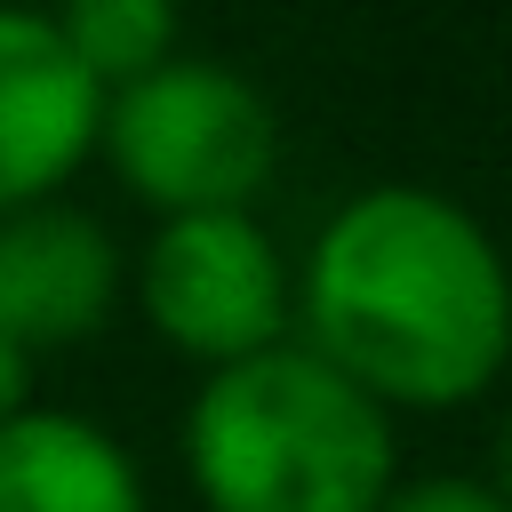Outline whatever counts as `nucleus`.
<instances>
[{
	"instance_id": "423d86ee",
	"label": "nucleus",
	"mask_w": 512,
	"mask_h": 512,
	"mask_svg": "<svg viewBox=\"0 0 512 512\" xmlns=\"http://www.w3.org/2000/svg\"><path fill=\"white\" fill-rule=\"evenodd\" d=\"M104 88L80 72L48 8H0V208L64 192L96 152Z\"/></svg>"
},
{
	"instance_id": "9d476101",
	"label": "nucleus",
	"mask_w": 512,
	"mask_h": 512,
	"mask_svg": "<svg viewBox=\"0 0 512 512\" xmlns=\"http://www.w3.org/2000/svg\"><path fill=\"white\" fill-rule=\"evenodd\" d=\"M32 360H40V352H24L16 336H0V424H8L16 408H32Z\"/></svg>"
},
{
	"instance_id": "1a4fd4ad",
	"label": "nucleus",
	"mask_w": 512,
	"mask_h": 512,
	"mask_svg": "<svg viewBox=\"0 0 512 512\" xmlns=\"http://www.w3.org/2000/svg\"><path fill=\"white\" fill-rule=\"evenodd\" d=\"M376 512H504V496H496L488 480H456V472H440V480H408V488L392 480Z\"/></svg>"
},
{
	"instance_id": "39448f33",
	"label": "nucleus",
	"mask_w": 512,
	"mask_h": 512,
	"mask_svg": "<svg viewBox=\"0 0 512 512\" xmlns=\"http://www.w3.org/2000/svg\"><path fill=\"white\" fill-rule=\"evenodd\" d=\"M120 304V248L88 208L24 200L0 208V336L24 352L88 344Z\"/></svg>"
},
{
	"instance_id": "6e6552de",
	"label": "nucleus",
	"mask_w": 512,
	"mask_h": 512,
	"mask_svg": "<svg viewBox=\"0 0 512 512\" xmlns=\"http://www.w3.org/2000/svg\"><path fill=\"white\" fill-rule=\"evenodd\" d=\"M48 24L96 88H128L136 72L176 56V0H64L48 8Z\"/></svg>"
},
{
	"instance_id": "f257e3e1",
	"label": "nucleus",
	"mask_w": 512,
	"mask_h": 512,
	"mask_svg": "<svg viewBox=\"0 0 512 512\" xmlns=\"http://www.w3.org/2000/svg\"><path fill=\"white\" fill-rule=\"evenodd\" d=\"M296 328L384 408H464L512 352L504 256L448 192H352L304 256Z\"/></svg>"
},
{
	"instance_id": "0eeeda50",
	"label": "nucleus",
	"mask_w": 512,
	"mask_h": 512,
	"mask_svg": "<svg viewBox=\"0 0 512 512\" xmlns=\"http://www.w3.org/2000/svg\"><path fill=\"white\" fill-rule=\"evenodd\" d=\"M0 512H144V480L104 424L16 408L0 424Z\"/></svg>"
},
{
	"instance_id": "20e7f679",
	"label": "nucleus",
	"mask_w": 512,
	"mask_h": 512,
	"mask_svg": "<svg viewBox=\"0 0 512 512\" xmlns=\"http://www.w3.org/2000/svg\"><path fill=\"white\" fill-rule=\"evenodd\" d=\"M136 304L152 336L200 368L248 360L296 328V280L248 208H184L136 256Z\"/></svg>"
},
{
	"instance_id": "7ed1b4c3",
	"label": "nucleus",
	"mask_w": 512,
	"mask_h": 512,
	"mask_svg": "<svg viewBox=\"0 0 512 512\" xmlns=\"http://www.w3.org/2000/svg\"><path fill=\"white\" fill-rule=\"evenodd\" d=\"M96 152L160 216L248 208L280 168V120L256 96V80H240L232 64L168 56L152 72H136L128 88H104Z\"/></svg>"
},
{
	"instance_id": "f03ea898",
	"label": "nucleus",
	"mask_w": 512,
	"mask_h": 512,
	"mask_svg": "<svg viewBox=\"0 0 512 512\" xmlns=\"http://www.w3.org/2000/svg\"><path fill=\"white\" fill-rule=\"evenodd\" d=\"M184 472L208 512H376L400 440L384 400L280 336L208 368L184 408Z\"/></svg>"
}]
</instances>
